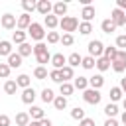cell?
<instances>
[{
  "mask_svg": "<svg viewBox=\"0 0 126 126\" xmlns=\"http://www.w3.org/2000/svg\"><path fill=\"white\" fill-rule=\"evenodd\" d=\"M33 55H35V61L43 67L45 63H51V53H49V49H47V45L43 43V41H39V43H35L33 45Z\"/></svg>",
  "mask_w": 126,
  "mask_h": 126,
  "instance_id": "cell-1",
  "label": "cell"
},
{
  "mask_svg": "<svg viewBox=\"0 0 126 126\" xmlns=\"http://www.w3.org/2000/svg\"><path fill=\"white\" fill-rule=\"evenodd\" d=\"M59 28L65 32V33H73L77 28H79V20L75 16H63L59 20Z\"/></svg>",
  "mask_w": 126,
  "mask_h": 126,
  "instance_id": "cell-2",
  "label": "cell"
},
{
  "mask_svg": "<svg viewBox=\"0 0 126 126\" xmlns=\"http://www.w3.org/2000/svg\"><path fill=\"white\" fill-rule=\"evenodd\" d=\"M45 33H47V32H45V30H43V26H41V24H37V22H32V26L28 28V35H30L33 41H37V43H39V41H43Z\"/></svg>",
  "mask_w": 126,
  "mask_h": 126,
  "instance_id": "cell-3",
  "label": "cell"
},
{
  "mask_svg": "<svg viewBox=\"0 0 126 126\" xmlns=\"http://www.w3.org/2000/svg\"><path fill=\"white\" fill-rule=\"evenodd\" d=\"M87 49H89V55H91L93 59H98V57H102V53H104V45H102V41H98V39L89 41Z\"/></svg>",
  "mask_w": 126,
  "mask_h": 126,
  "instance_id": "cell-4",
  "label": "cell"
},
{
  "mask_svg": "<svg viewBox=\"0 0 126 126\" xmlns=\"http://www.w3.org/2000/svg\"><path fill=\"white\" fill-rule=\"evenodd\" d=\"M100 98H102L100 91H94V89H85V91H83V100H85L87 104H98Z\"/></svg>",
  "mask_w": 126,
  "mask_h": 126,
  "instance_id": "cell-5",
  "label": "cell"
},
{
  "mask_svg": "<svg viewBox=\"0 0 126 126\" xmlns=\"http://www.w3.org/2000/svg\"><path fill=\"white\" fill-rule=\"evenodd\" d=\"M110 22H112L116 28H124V26H126V12L114 8V10L110 12Z\"/></svg>",
  "mask_w": 126,
  "mask_h": 126,
  "instance_id": "cell-6",
  "label": "cell"
},
{
  "mask_svg": "<svg viewBox=\"0 0 126 126\" xmlns=\"http://www.w3.org/2000/svg\"><path fill=\"white\" fill-rule=\"evenodd\" d=\"M35 10H37L41 16H49V14L53 12V4H51L49 0H39V2H35Z\"/></svg>",
  "mask_w": 126,
  "mask_h": 126,
  "instance_id": "cell-7",
  "label": "cell"
},
{
  "mask_svg": "<svg viewBox=\"0 0 126 126\" xmlns=\"http://www.w3.org/2000/svg\"><path fill=\"white\" fill-rule=\"evenodd\" d=\"M32 26V14H22V16H18V20H16V28L18 30H22V32H26L28 28Z\"/></svg>",
  "mask_w": 126,
  "mask_h": 126,
  "instance_id": "cell-8",
  "label": "cell"
},
{
  "mask_svg": "<svg viewBox=\"0 0 126 126\" xmlns=\"http://www.w3.org/2000/svg\"><path fill=\"white\" fill-rule=\"evenodd\" d=\"M16 20H18V18H16L14 14H4V16L0 18V24H2L4 30H14V28H16Z\"/></svg>",
  "mask_w": 126,
  "mask_h": 126,
  "instance_id": "cell-9",
  "label": "cell"
},
{
  "mask_svg": "<svg viewBox=\"0 0 126 126\" xmlns=\"http://www.w3.org/2000/svg\"><path fill=\"white\" fill-rule=\"evenodd\" d=\"M51 65H53V69H63L65 65H67V57L63 55V53H53L51 55Z\"/></svg>",
  "mask_w": 126,
  "mask_h": 126,
  "instance_id": "cell-10",
  "label": "cell"
},
{
  "mask_svg": "<svg viewBox=\"0 0 126 126\" xmlns=\"http://www.w3.org/2000/svg\"><path fill=\"white\" fill-rule=\"evenodd\" d=\"M35 89L33 87H28V89H24L22 91V102H26V104H33V100H35Z\"/></svg>",
  "mask_w": 126,
  "mask_h": 126,
  "instance_id": "cell-11",
  "label": "cell"
},
{
  "mask_svg": "<svg viewBox=\"0 0 126 126\" xmlns=\"http://www.w3.org/2000/svg\"><path fill=\"white\" fill-rule=\"evenodd\" d=\"M102 85H104V77H102L100 73H96V75L89 77V89H94V91H98Z\"/></svg>",
  "mask_w": 126,
  "mask_h": 126,
  "instance_id": "cell-12",
  "label": "cell"
},
{
  "mask_svg": "<svg viewBox=\"0 0 126 126\" xmlns=\"http://www.w3.org/2000/svg\"><path fill=\"white\" fill-rule=\"evenodd\" d=\"M43 26H45L49 32H53V30L59 26V18H57V16H53V14H49V16H45V18H43Z\"/></svg>",
  "mask_w": 126,
  "mask_h": 126,
  "instance_id": "cell-13",
  "label": "cell"
},
{
  "mask_svg": "<svg viewBox=\"0 0 126 126\" xmlns=\"http://www.w3.org/2000/svg\"><path fill=\"white\" fill-rule=\"evenodd\" d=\"M59 73H61V81H63V83H69L71 79H75V71H73V67H69V65H65L63 69H59Z\"/></svg>",
  "mask_w": 126,
  "mask_h": 126,
  "instance_id": "cell-14",
  "label": "cell"
},
{
  "mask_svg": "<svg viewBox=\"0 0 126 126\" xmlns=\"http://www.w3.org/2000/svg\"><path fill=\"white\" fill-rule=\"evenodd\" d=\"M28 114H30V120H37V122H39L41 118H45L43 108H41V106H33V104H32V108H30Z\"/></svg>",
  "mask_w": 126,
  "mask_h": 126,
  "instance_id": "cell-15",
  "label": "cell"
},
{
  "mask_svg": "<svg viewBox=\"0 0 126 126\" xmlns=\"http://www.w3.org/2000/svg\"><path fill=\"white\" fill-rule=\"evenodd\" d=\"M94 6H83V10H81V18H83V22H91L93 18H94Z\"/></svg>",
  "mask_w": 126,
  "mask_h": 126,
  "instance_id": "cell-16",
  "label": "cell"
},
{
  "mask_svg": "<svg viewBox=\"0 0 126 126\" xmlns=\"http://www.w3.org/2000/svg\"><path fill=\"white\" fill-rule=\"evenodd\" d=\"M6 63H8V67H10V69H18V67H22V57H20L18 53H10Z\"/></svg>",
  "mask_w": 126,
  "mask_h": 126,
  "instance_id": "cell-17",
  "label": "cell"
},
{
  "mask_svg": "<svg viewBox=\"0 0 126 126\" xmlns=\"http://www.w3.org/2000/svg\"><path fill=\"white\" fill-rule=\"evenodd\" d=\"M73 87L77 89V91H85V89H89V77H75V81H73Z\"/></svg>",
  "mask_w": 126,
  "mask_h": 126,
  "instance_id": "cell-18",
  "label": "cell"
},
{
  "mask_svg": "<svg viewBox=\"0 0 126 126\" xmlns=\"http://www.w3.org/2000/svg\"><path fill=\"white\" fill-rule=\"evenodd\" d=\"M16 53L24 59V57H28V55H32V53H33V47H32V43H28V41H26V43H22V45L18 47V51H16Z\"/></svg>",
  "mask_w": 126,
  "mask_h": 126,
  "instance_id": "cell-19",
  "label": "cell"
},
{
  "mask_svg": "<svg viewBox=\"0 0 126 126\" xmlns=\"http://www.w3.org/2000/svg\"><path fill=\"white\" fill-rule=\"evenodd\" d=\"M65 14H67V4L65 2H55L53 4V16H57V18L61 16L63 18Z\"/></svg>",
  "mask_w": 126,
  "mask_h": 126,
  "instance_id": "cell-20",
  "label": "cell"
},
{
  "mask_svg": "<svg viewBox=\"0 0 126 126\" xmlns=\"http://www.w3.org/2000/svg\"><path fill=\"white\" fill-rule=\"evenodd\" d=\"M26 37H28V32L16 30V32H14V35H12V43H18V45H22V43H26Z\"/></svg>",
  "mask_w": 126,
  "mask_h": 126,
  "instance_id": "cell-21",
  "label": "cell"
},
{
  "mask_svg": "<svg viewBox=\"0 0 126 126\" xmlns=\"http://www.w3.org/2000/svg\"><path fill=\"white\" fill-rule=\"evenodd\" d=\"M94 67H96L100 73H104V71H108V69H110V61H108L106 57H98V59L94 61Z\"/></svg>",
  "mask_w": 126,
  "mask_h": 126,
  "instance_id": "cell-22",
  "label": "cell"
},
{
  "mask_svg": "<svg viewBox=\"0 0 126 126\" xmlns=\"http://www.w3.org/2000/svg\"><path fill=\"white\" fill-rule=\"evenodd\" d=\"M73 91H75V87H73V83H61L59 85V93H61V96H71L73 94Z\"/></svg>",
  "mask_w": 126,
  "mask_h": 126,
  "instance_id": "cell-23",
  "label": "cell"
},
{
  "mask_svg": "<svg viewBox=\"0 0 126 126\" xmlns=\"http://www.w3.org/2000/svg\"><path fill=\"white\" fill-rule=\"evenodd\" d=\"M116 55H118V49H116L114 45H108V47H104V53H102V57H106L110 63L116 59Z\"/></svg>",
  "mask_w": 126,
  "mask_h": 126,
  "instance_id": "cell-24",
  "label": "cell"
},
{
  "mask_svg": "<svg viewBox=\"0 0 126 126\" xmlns=\"http://www.w3.org/2000/svg\"><path fill=\"white\" fill-rule=\"evenodd\" d=\"M30 83H32V81H30V75H26V73H22V75H18V77H16V85H18V87H22V89H28V87H30Z\"/></svg>",
  "mask_w": 126,
  "mask_h": 126,
  "instance_id": "cell-25",
  "label": "cell"
},
{
  "mask_svg": "<svg viewBox=\"0 0 126 126\" xmlns=\"http://www.w3.org/2000/svg\"><path fill=\"white\" fill-rule=\"evenodd\" d=\"M10 53H14L12 51V41H8V39H2L0 41V55H10Z\"/></svg>",
  "mask_w": 126,
  "mask_h": 126,
  "instance_id": "cell-26",
  "label": "cell"
},
{
  "mask_svg": "<svg viewBox=\"0 0 126 126\" xmlns=\"http://www.w3.org/2000/svg\"><path fill=\"white\" fill-rule=\"evenodd\" d=\"M100 30H102L104 33H112V32L116 30V26L110 22V18H106V20H102V22H100Z\"/></svg>",
  "mask_w": 126,
  "mask_h": 126,
  "instance_id": "cell-27",
  "label": "cell"
},
{
  "mask_svg": "<svg viewBox=\"0 0 126 126\" xmlns=\"http://www.w3.org/2000/svg\"><path fill=\"white\" fill-rule=\"evenodd\" d=\"M47 75H49V73H47V69H45V67H41V65H37V67L33 69V77H35L37 81H43V79H47Z\"/></svg>",
  "mask_w": 126,
  "mask_h": 126,
  "instance_id": "cell-28",
  "label": "cell"
},
{
  "mask_svg": "<svg viewBox=\"0 0 126 126\" xmlns=\"http://www.w3.org/2000/svg\"><path fill=\"white\" fill-rule=\"evenodd\" d=\"M53 106H55L57 110H65V108H67V98L61 96V94H57V96L53 98Z\"/></svg>",
  "mask_w": 126,
  "mask_h": 126,
  "instance_id": "cell-29",
  "label": "cell"
},
{
  "mask_svg": "<svg viewBox=\"0 0 126 126\" xmlns=\"http://www.w3.org/2000/svg\"><path fill=\"white\" fill-rule=\"evenodd\" d=\"M16 124L18 126H28L30 124V114L28 112H18L16 114Z\"/></svg>",
  "mask_w": 126,
  "mask_h": 126,
  "instance_id": "cell-30",
  "label": "cell"
},
{
  "mask_svg": "<svg viewBox=\"0 0 126 126\" xmlns=\"http://www.w3.org/2000/svg\"><path fill=\"white\" fill-rule=\"evenodd\" d=\"M81 59H83V57H81L79 53H71V55L67 57V65H69V67H79V65H81Z\"/></svg>",
  "mask_w": 126,
  "mask_h": 126,
  "instance_id": "cell-31",
  "label": "cell"
},
{
  "mask_svg": "<svg viewBox=\"0 0 126 126\" xmlns=\"http://www.w3.org/2000/svg\"><path fill=\"white\" fill-rule=\"evenodd\" d=\"M104 114H106L108 118H114V116L118 114V106H116L114 102H108V104L104 106Z\"/></svg>",
  "mask_w": 126,
  "mask_h": 126,
  "instance_id": "cell-32",
  "label": "cell"
},
{
  "mask_svg": "<svg viewBox=\"0 0 126 126\" xmlns=\"http://www.w3.org/2000/svg\"><path fill=\"white\" fill-rule=\"evenodd\" d=\"M79 32H81V35H89L93 32V24L91 22H79Z\"/></svg>",
  "mask_w": 126,
  "mask_h": 126,
  "instance_id": "cell-33",
  "label": "cell"
},
{
  "mask_svg": "<svg viewBox=\"0 0 126 126\" xmlns=\"http://www.w3.org/2000/svg\"><path fill=\"white\" fill-rule=\"evenodd\" d=\"M16 91H18L16 81H6V83H4V93H6V94H16Z\"/></svg>",
  "mask_w": 126,
  "mask_h": 126,
  "instance_id": "cell-34",
  "label": "cell"
},
{
  "mask_svg": "<svg viewBox=\"0 0 126 126\" xmlns=\"http://www.w3.org/2000/svg\"><path fill=\"white\" fill-rule=\"evenodd\" d=\"M122 94H124V93L120 91V87H112V89H110V100H112L114 104L122 98Z\"/></svg>",
  "mask_w": 126,
  "mask_h": 126,
  "instance_id": "cell-35",
  "label": "cell"
},
{
  "mask_svg": "<svg viewBox=\"0 0 126 126\" xmlns=\"http://www.w3.org/2000/svg\"><path fill=\"white\" fill-rule=\"evenodd\" d=\"M94 61H96V59H93L91 55H87V57L81 59V67H83V69H94Z\"/></svg>",
  "mask_w": 126,
  "mask_h": 126,
  "instance_id": "cell-36",
  "label": "cell"
},
{
  "mask_svg": "<svg viewBox=\"0 0 126 126\" xmlns=\"http://www.w3.org/2000/svg\"><path fill=\"white\" fill-rule=\"evenodd\" d=\"M53 98H55V94H53L51 89H43L41 91V100L43 102H53Z\"/></svg>",
  "mask_w": 126,
  "mask_h": 126,
  "instance_id": "cell-37",
  "label": "cell"
},
{
  "mask_svg": "<svg viewBox=\"0 0 126 126\" xmlns=\"http://www.w3.org/2000/svg\"><path fill=\"white\" fill-rule=\"evenodd\" d=\"M71 118H75V120H79V122H81V120L85 118V110H83L81 106H75V108L71 110Z\"/></svg>",
  "mask_w": 126,
  "mask_h": 126,
  "instance_id": "cell-38",
  "label": "cell"
},
{
  "mask_svg": "<svg viewBox=\"0 0 126 126\" xmlns=\"http://www.w3.org/2000/svg\"><path fill=\"white\" fill-rule=\"evenodd\" d=\"M45 37H47V43H59V39H61L59 32H47Z\"/></svg>",
  "mask_w": 126,
  "mask_h": 126,
  "instance_id": "cell-39",
  "label": "cell"
},
{
  "mask_svg": "<svg viewBox=\"0 0 126 126\" xmlns=\"http://www.w3.org/2000/svg\"><path fill=\"white\" fill-rule=\"evenodd\" d=\"M59 41H61L65 47H69V45H73V43H75V37H73V33H63Z\"/></svg>",
  "mask_w": 126,
  "mask_h": 126,
  "instance_id": "cell-40",
  "label": "cell"
},
{
  "mask_svg": "<svg viewBox=\"0 0 126 126\" xmlns=\"http://www.w3.org/2000/svg\"><path fill=\"white\" fill-rule=\"evenodd\" d=\"M22 8L26 10V14H30V12L35 10V2L33 0H22Z\"/></svg>",
  "mask_w": 126,
  "mask_h": 126,
  "instance_id": "cell-41",
  "label": "cell"
},
{
  "mask_svg": "<svg viewBox=\"0 0 126 126\" xmlns=\"http://www.w3.org/2000/svg\"><path fill=\"white\" fill-rule=\"evenodd\" d=\"M110 67L116 71V73H124V69H126V63H122V61H118V59H114L112 63H110Z\"/></svg>",
  "mask_w": 126,
  "mask_h": 126,
  "instance_id": "cell-42",
  "label": "cell"
},
{
  "mask_svg": "<svg viewBox=\"0 0 126 126\" xmlns=\"http://www.w3.org/2000/svg\"><path fill=\"white\" fill-rule=\"evenodd\" d=\"M116 49L126 51V33H122V35H118V37H116Z\"/></svg>",
  "mask_w": 126,
  "mask_h": 126,
  "instance_id": "cell-43",
  "label": "cell"
},
{
  "mask_svg": "<svg viewBox=\"0 0 126 126\" xmlns=\"http://www.w3.org/2000/svg\"><path fill=\"white\" fill-rule=\"evenodd\" d=\"M10 67H8V63H0V79H8L10 77Z\"/></svg>",
  "mask_w": 126,
  "mask_h": 126,
  "instance_id": "cell-44",
  "label": "cell"
},
{
  "mask_svg": "<svg viewBox=\"0 0 126 126\" xmlns=\"http://www.w3.org/2000/svg\"><path fill=\"white\" fill-rule=\"evenodd\" d=\"M49 79H51L53 83H59V85L63 83V81H61V73H59L57 69H51V71H49Z\"/></svg>",
  "mask_w": 126,
  "mask_h": 126,
  "instance_id": "cell-45",
  "label": "cell"
},
{
  "mask_svg": "<svg viewBox=\"0 0 126 126\" xmlns=\"http://www.w3.org/2000/svg\"><path fill=\"white\" fill-rule=\"evenodd\" d=\"M0 126H10V116L8 114H0Z\"/></svg>",
  "mask_w": 126,
  "mask_h": 126,
  "instance_id": "cell-46",
  "label": "cell"
},
{
  "mask_svg": "<svg viewBox=\"0 0 126 126\" xmlns=\"http://www.w3.org/2000/svg\"><path fill=\"white\" fill-rule=\"evenodd\" d=\"M79 126H94V120H93V118H87V116H85V118H83V120L79 122Z\"/></svg>",
  "mask_w": 126,
  "mask_h": 126,
  "instance_id": "cell-47",
  "label": "cell"
},
{
  "mask_svg": "<svg viewBox=\"0 0 126 126\" xmlns=\"http://www.w3.org/2000/svg\"><path fill=\"white\" fill-rule=\"evenodd\" d=\"M104 126H120V124H118L116 118H106V120H104Z\"/></svg>",
  "mask_w": 126,
  "mask_h": 126,
  "instance_id": "cell-48",
  "label": "cell"
},
{
  "mask_svg": "<svg viewBox=\"0 0 126 126\" xmlns=\"http://www.w3.org/2000/svg\"><path fill=\"white\" fill-rule=\"evenodd\" d=\"M116 8L122 10V12H126V0H116Z\"/></svg>",
  "mask_w": 126,
  "mask_h": 126,
  "instance_id": "cell-49",
  "label": "cell"
},
{
  "mask_svg": "<svg viewBox=\"0 0 126 126\" xmlns=\"http://www.w3.org/2000/svg\"><path fill=\"white\" fill-rule=\"evenodd\" d=\"M116 59H118V61H122V63H126V51H120V49H118V55H116Z\"/></svg>",
  "mask_w": 126,
  "mask_h": 126,
  "instance_id": "cell-50",
  "label": "cell"
},
{
  "mask_svg": "<svg viewBox=\"0 0 126 126\" xmlns=\"http://www.w3.org/2000/svg\"><path fill=\"white\" fill-rule=\"evenodd\" d=\"M39 126H53V122H51L49 118H41V120H39Z\"/></svg>",
  "mask_w": 126,
  "mask_h": 126,
  "instance_id": "cell-51",
  "label": "cell"
},
{
  "mask_svg": "<svg viewBox=\"0 0 126 126\" xmlns=\"http://www.w3.org/2000/svg\"><path fill=\"white\" fill-rule=\"evenodd\" d=\"M120 91H122V93H126V77H124V79H120Z\"/></svg>",
  "mask_w": 126,
  "mask_h": 126,
  "instance_id": "cell-52",
  "label": "cell"
},
{
  "mask_svg": "<svg viewBox=\"0 0 126 126\" xmlns=\"http://www.w3.org/2000/svg\"><path fill=\"white\" fill-rule=\"evenodd\" d=\"M120 122H122V124H124V126H126V110H124V112H122V116H120Z\"/></svg>",
  "mask_w": 126,
  "mask_h": 126,
  "instance_id": "cell-53",
  "label": "cell"
},
{
  "mask_svg": "<svg viewBox=\"0 0 126 126\" xmlns=\"http://www.w3.org/2000/svg\"><path fill=\"white\" fill-rule=\"evenodd\" d=\"M28 126H39V122H37V120H30V124H28Z\"/></svg>",
  "mask_w": 126,
  "mask_h": 126,
  "instance_id": "cell-54",
  "label": "cell"
},
{
  "mask_svg": "<svg viewBox=\"0 0 126 126\" xmlns=\"http://www.w3.org/2000/svg\"><path fill=\"white\" fill-rule=\"evenodd\" d=\"M122 106H124V110H126V96L122 98Z\"/></svg>",
  "mask_w": 126,
  "mask_h": 126,
  "instance_id": "cell-55",
  "label": "cell"
},
{
  "mask_svg": "<svg viewBox=\"0 0 126 126\" xmlns=\"http://www.w3.org/2000/svg\"><path fill=\"white\" fill-rule=\"evenodd\" d=\"M124 28H126V26H124Z\"/></svg>",
  "mask_w": 126,
  "mask_h": 126,
  "instance_id": "cell-56",
  "label": "cell"
}]
</instances>
